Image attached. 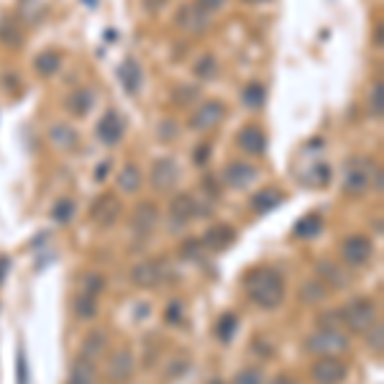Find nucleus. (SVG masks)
Here are the masks:
<instances>
[{
	"label": "nucleus",
	"instance_id": "1",
	"mask_svg": "<svg viewBox=\"0 0 384 384\" xmlns=\"http://www.w3.org/2000/svg\"><path fill=\"white\" fill-rule=\"evenodd\" d=\"M243 290L259 310H277L287 297V279L277 267L262 264L243 277Z\"/></svg>",
	"mask_w": 384,
	"mask_h": 384
},
{
	"label": "nucleus",
	"instance_id": "2",
	"mask_svg": "<svg viewBox=\"0 0 384 384\" xmlns=\"http://www.w3.org/2000/svg\"><path fill=\"white\" fill-rule=\"evenodd\" d=\"M369 192H382V167L371 157H349L343 164V195L364 198Z\"/></svg>",
	"mask_w": 384,
	"mask_h": 384
},
{
	"label": "nucleus",
	"instance_id": "3",
	"mask_svg": "<svg viewBox=\"0 0 384 384\" xmlns=\"http://www.w3.org/2000/svg\"><path fill=\"white\" fill-rule=\"evenodd\" d=\"M343 323V331L356 335H364L374 323H379V305L371 297H351L338 310Z\"/></svg>",
	"mask_w": 384,
	"mask_h": 384
},
{
	"label": "nucleus",
	"instance_id": "4",
	"mask_svg": "<svg viewBox=\"0 0 384 384\" xmlns=\"http://www.w3.org/2000/svg\"><path fill=\"white\" fill-rule=\"evenodd\" d=\"M349 335H343V331H318V328L302 341V351L310 356H341L349 351Z\"/></svg>",
	"mask_w": 384,
	"mask_h": 384
},
{
	"label": "nucleus",
	"instance_id": "5",
	"mask_svg": "<svg viewBox=\"0 0 384 384\" xmlns=\"http://www.w3.org/2000/svg\"><path fill=\"white\" fill-rule=\"evenodd\" d=\"M338 254H341V262L346 264L349 269H361V267L371 264V259H374V243H371L369 236L351 233L341 241Z\"/></svg>",
	"mask_w": 384,
	"mask_h": 384
},
{
	"label": "nucleus",
	"instance_id": "6",
	"mask_svg": "<svg viewBox=\"0 0 384 384\" xmlns=\"http://www.w3.org/2000/svg\"><path fill=\"white\" fill-rule=\"evenodd\" d=\"M351 366L341 356H318L310 364V379L315 384H343L349 379Z\"/></svg>",
	"mask_w": 384,
	"mask_h": 384
},
{
	"label": "nucleus",
	"instance_id": "7",
	"mask_svg": "<svg viewBox=\"0 0 384 384\" xmlns=\"http://www.w3.org/2000/svg\"><path fill=\"white\" fill-rule=\"evenodd\" d=\"M121 213H123V203L115 192H103L90 205V221L98 228H103V231L113 228L118 223V218H121Z\"/></svg>",
	"mask_w": 384,
	"mask_h": 384
},
{
	"label": "nucleus",
	"instance_id": "8",
	"mask_svg": "<svg viewBox=\"0 0 384 384\" xmlns=\"http://www.w3.org/2000/svg\"><path fill=\"white\" fill-rule=\"evenodd\" d=\"M223 118H226V103H221V100H205V103H200V105L192 110L187 126H190L192 131L205 134V131H213V128L221 126Z\"/></svg>",
	"mask_w": 384,
	"mask_h": 384
},
{
	"label": "nucleus",
	"instance_id": "9",
	"mask_svg": "<svg viewBox=\"0 0 384 384\" xmlns=\"http://www.w3.org/2000/svg\"><path fill=\"white\" fill-rule=\"evenodd\" d=\"M128 277H131V285L139 287V290H157L167 279V269H164V262H159V259H143L131 269Z\"/></svg>",
	"mask_w": 384,
	"mask_h": 384
},
{
	"label": "nucleus",
	"instance_id": "10",
	"mask_svg": "<svg viewBox=\"0 0 384 384\" xmlns=\"http://www.w3.org/2000/svg\"><path fill=\"white\" fill-rule=\"evenodd\" d=\"M128 223H131V231H134L139 238H146V236L154 233V228L159 226V207L157 203L151 200H141L136 203L131 215H128Z\"/></svg>",
	"mask_w": 384,
	"mask_h": 384
},
{
	"label": "nucleus",
	"instance_id": "11",
	"mask_svg": "<svg viewBox=\"0 0 384 384\" xmlns=\"http://www.w3.org/2000/svg\"><path fill=\"white\" fill-rule=\"evenodd\" d=\"M198 218V200L190 192H174L169 200V221L174 231H182Z\"/></svg>",
	"mask_w": 384,
	"mask_h": 384
},
{
	"label": "nucleus",
	"instance_id": "12",
	"mask_svg": "<svg viewBox=\"0 0 384 384\" xmlns=\"http://www.w3.org/2000/svg\"><path fill=\"white\" fill-rule=\"evenodd\" d=\"M174 26H177L182 34H190V36H203L207 34L210 29V15L203 13L198 6H179L177 13H174Z\"/></svg>",
	"mask_w": 384,
	"mask_h": 384
},
{
	"label": "nucleus",
	"instance_id": "13",
	"mask_svg": "<svg viewBox=\"0 0 384 384\" xmlns=\"http://www.w3.org/2000/svg\"><path fill=\"white\" fill-rule=\"evenodd\" d=\"M149 182L151 187L157 192H169L177 187L179 182V167L174 159L169 157H162L157 159V162L151 164V169H149Z\"/></svg>",
	"mask_w": 384,
	"mask_h": 384
},
{
	"label": "nucleus",
	"instance_id": "14",
	"mask_svg": "<svg viewBox=\"0 0 384 384\" xmlns=\"http://www.w3.org/2000/svg\"><path fill=\"white\" fill-rule=\"evenodd\" d=\"M134 377V354L131 349H118L113 356H108L105 379L110 384H128Z\"/></svg>",
	"mask_w": 384,
	"mask_h": 384
},
{
	"label": "nucleus",
	"instance_id": "15",
	"mask_svg": "<svg viewBox=\"0 0 384 384\" xmlns=\"http://www.w3.org/2000/svg\"><path fill=\"white\" fill-rule=\"evenodd\" d=\"M200 241H203L207 254H223L236 243V228L228 226V223H215L200 236Z\"/></svg>",
	"mask_w": 384,
	"mask_h": 384
},
{
	"label": "nucleus",
	"instance_id": "16",
	"mask_svg": "<svg viewBox=\"0 0 384 384\" xmlns=\"http://www.w3.org/2000/svg\"><path fill=\"white\" fill-rule=\"evenodd\" d=\"M315 274H318V279L328 290H333V292L346 290V287L351 285V274L343 269L338 262H333V259H320V262L315 264Z\"/></svg>",
	"mask_w": 384,
	"mask_h": 384
},
{
	"label": "nucleus",
	"instance_id": "17",
	"mask_svg": "<svg viewBox=\"0 0 384 384\" xmlns=\"http://www.w3.org/2000/svg\"><path fill=\"white\" fill-rule=\"evenodd\" d=\"M256 177H259V169L249 162H231L223 169V182L231 190H246L251 182H256Z\"/></svg>",
	"mask_w": 384,
	"mask_h": 384
},
{
	"label": "nucleus",
	"instance_id": "18",
	"mask_svg": "<svg viewBox=\"0 0 384 384\" xmlns=\"http://www.w3.org/2000/svg\"><path fill=\"white\" fill-rule=\"evenodd\" d=\"M123 136H126V121H123V115L118 110H108L98 123V139L105 146H115V143L123 141Z\"/></svg>",
	"mask_w": 384,
	"mask_h": 384
},
{
	"label": "nucleus",
	"instance_id": "19",
	"mask_svg": "<svg viewBox=\"0 0 384 384\" xmlns=\"http://www.w3.org/2000/svg\"><path fill=\"white\" fill-rule=\"evenodd\" d=\"M236 143H238V149L246 154V157H264V151H267V134H264L259 126H243L236 136Z\"/></svg>",
	"mask_w": 384,
	"mask_h": 384
},
{
	"label": "nucleus",
	"instance_id": "20",
	"mask_svg": "<svg viewBox=\"0 0 384 384\" xmlns=\"http://www.w3.org/2000/svg\"><path fill=\"white\" fill-rule=\"evenodd\" d=\"M79 356L87 359V361L98 364L100 359L108 356V333L105 331H90V333L82 338L79 343Z\"/></svg>",
	"mask_w": 384,
	"mask_h": 384
},
{
	"label": "nucleus",
	"instance_id": "21",
	"mask_svg": "<svg viewBox=\"0 0 384 384\" xmlns=\"http://www.w3.org/2000/svg\"><path fill=\"white\" fill-rule=\"evenodd\" d=\"M282 203H285V192L279 190V187H264V190L254 192L249 200L251 210L259 215H267L271 213V210H277Z\"/></svg>",
	"mask_w": 384,
	"mask_h": 384
},
{
	"label": "nucleus",
	"instance_id": "22",
	"mask_svg": "<svg viewBox=\"0 0 384 384\" xmlns=\"http://www.w3.org/2000/svg\"><path fill=\"white\" fill-rule=\"evenodd\" d=\"M64 384H98V366L93 361L82 359V356H75Z\"/></svg>",
	"mask_w": 384,
	"mask_h": 384
},
{
	"label": "nucleus",
	"instance_id": "23",
	"mask_svg": "<svg viewBox=\"0 0 384 384\" xmlns=\"http://www.w3.org/2000/svg\"><path fill=\"white\" fill-rule=\"evenodd\" d=\"M297 297H300L302 305L313 307V305H320V302H326V300L331 297V290H328V287L323 285L318 277H310V279H305V282L300 285Z\"/></svg>",
	"mask_w": 384,
	"mask_h": 384
},
{
	"label": "nucleus",
	"instance_id": "24",
	"mask_svg": "<svg viewBox=\"0 0 384 384\" xmlns=\"http://www.w3.org/2000/svg\"><path fill=\"white\" fill-rule=\"evenodd\" d=\"M93 103H95V93L90 87H77V90H72V93L67 95V100H64L67 110H70L75 118H82V115L90 113Z\"/></svg>",
	"mask_w": 384,
	"mask_h": 384
},
{
	"label": "nucleus",
	"instance_id": "25",
	"mask_svg": "<svg viewBox=\"0 0 384 384\" xmlns=\"http://www.w3.org/2000/svg\"><path fill=\"white\" fill-rule=\"evenodd\" d=\"M72 313H75L77 320H82V323H90V320H95L100 315V297L87 295V292H79V295H75V300H72Z\"/></svg>",
	"mask_w": 384,
	"mask_h": 384
},
{
	"label": "nucleus",
	"instance_id": "26",
	"mask_svg": "<svg viewBox=\"0 0 384 384\" xmlns=\"http://www.w3.org/2000/svg\"><path fill=\"white\" fill-rule=\"evenodd\" d=\"M320 233H323V215L320 213L302 215V218L295 223V228H292V236H295L297 241H313Z\"/></svg>",
	"mask_w": 384,
	"mask_h": 384
},
{
	"label": "nucleus",
	"instance_id": "27",
	"mask_svg": "<svg viewBox=\"0 0 384 384\" xmlns=\"http://www.w3.org/2000/svg\"><path fill=\"white\" fill-rule=\"evenodd\" d=\"M62 54L57 49H44L41 54L34 57V70L39 77H54L59 70H62Z\"/></svg>",
	"mask_w": 384,
	"mask_h": 384
},
{
	"label": "nucleus",
	"instance_id": "28",
	"mask_svg": "<svg viewBox=\"0 0 384 384\" xmlns=\"http://www.w3.org/2000/svg\"><path fill=\"white\" fill-rule=\"evenodd\" d=\"M118 77H121V82H123V87H126L128 95H136L139 90H141L143 72H141V67H139V62H136V59H126V62L121 64V70H118Z\"/></svg>",
	"mask_w": 384,
	"mask_h": 384
},
{
	"label": "nucleus",
	"instance_id": "29",
	"mask_svg": "<svg viewBox=\"0 0 384 384\" xmlns=\"http://www.w3.org/2000/svg\"><path fill=\"white\" fill-rule=\"evenodd\" d=\"M115 185H118V190H121V192H126V195H136V192L141 190V185H143L141 169H139L136 164H126V167L118 172Z\"/></svg>",
	"mask_w": 384,
	"mask_h": 384
},
{
	"label": "nucleus",
	"instance_id": "30",
	"mask_svg": "<svg viewBox=\"0 0 384 384\" xmlns=\"http://www.w3.org/2000/svg\"><path fill=\"white\" fill-rule=\"evenodd\" d=\"M49 139H51V143H54L57 149H62V151H72V149H77V146H79L77 131H75L72 126H64V123L51 126Z\"/></svg>",
	"mask_w": 384,
	"mask_h": 384
},
{
	"label": "nucleus",
	"instance_id": "31",
	"mask_svg": "<svg viewBox=\"0 0 384 384\" xmlns=\"http://www.w3.org/2000/svg\"><path fill=\"white\" fill-rule=\"evenodd\" d=\"M236 331H238V315L236 313H223L215 323V338L226 346L236 338Z\"/></svg>",
	"mask_w": 384,
	"mask_h": 384
},
{
	"label": "nucleus",
	"instance_id": "32",
	"mask_svg": "<svg viewBox=\"0 0 384 384\" xmlns=\"http://www.w3.org/2000/svg\"><path fill=\"white\" fill-rule=\"evenodd\" d=\"M75 213H77V205H75L72 198H59L51 205V221L59 223V226H70L75 221Z\"/></svg>",
	"mask_w": 384,
	"mask_h": 384
},
{
	"label": "nucleus",
	"instance_id": "33",
	"mask_svg": "<svg viewBox=\"0 0 384 384\" xmlns=\"http://www.w3.org/2000/svg\"><path fill=\"white\" fill-rule=\"evenodd\" d=\"M241 103L249 108V110H259V108H264V103H267V87H264L262 82H249V85L243 87Z\"/></svg>",
	"mask_w": 384,
	"mask_h": 384
},
{
	"label": "nucleus",
	"instance_id": "34",
	"mask_svg": "<svg viewBox=\"0 0 384 384\" xmlns=\"http://www.w3.org/2000/svg\"><path fill=\"white\" fill-rule=\"evenodd\" d=\"M23 41V29L21 23H15L13 18H3L0 21V44H6V46H21Z\"/></svg>",
	"mask_w": 384,
	"mask_h": 384
},
{
	"label": "nucleus",
	"instance_id": "35",
	"mask_svg": "<svg viewBox=\"0 0 384 384\" xmlns=\"http://www.w3.org/2000/svg\"><path fill=\"white\" fill-rule=\"evenodd\" d=\"M44 15H46V6H44L41 0H21V18L26 26L39 23Z\"/></svg>",
	"mask_w": 384,
	"mask_h": 384
},
{
	"label": "nucleus",
	"instance_id": "36",
	"mask_svg": "<svg viewBox=\"0 0 384 384\" xmlns=\"http://www.w3.org/2000/svg\"><path fill=\"white\" fill-rule=\"evenodd\" d=\"M179 256H182L185 262L198 264V262L205 259L207 251H205V246H203L200 238H187V241H182V246H179Z\"/></svg>",
	"mask_w": 384,
	"mask_h": 384
},
{
	"label": "nucleus",
	"instance_id": "37",
	"mask_svg": "<svg viewBox=\"0 0 384 384\" xmlns=\"http://www.w3.org/2000/svg\"><path fill=\"white\" fill-rule=\"evenodd\" d=\"M79 287H82V292H87V295H95V297H100L103 295V290L108 287L105 277L100 274V271H85L82 274V279H79Z\"/></svg>",
	"mask_w": 384,
	"mask_h": 384
},
{
	"label": "nucleus",
	"instance_id": "38",
	"mask_svg": "<svg viewBox=\"0 0 384 384\" xmlns=\"http://www.w3.org/2000/svg\"><path fill=\"white\" fill-rule=\"evenodd\" d=\"M192 72H195V77L200 79H215V75H218V62H215L213 54H203L198 62L192 64Z\"/></svg>",
	"mask_w": 384,
	"mask_h": 384
},
{
	"label": "nucleus",
	"instance_id": "39",
	"mask_svg": "<svg viewBox=\"0 0 384 384\" xmlns=\"http://www.w3.org/2000/svg\"><path fill=\"white\" fill-rule=\"evenodd\" d=\"M366 346H369L371 351L377 356H382L384 354V326H382V320L379 323H374V326L366 331Z\"/></svg>",
	"mask_w": 384,
	"mask_h": 384
},
{
	"label": "nucleus",
	"instance_id": "40",
	"mask_svg": "<svg viewBox=\"0 0 384 384\" xmlns=\"http://www.w3.org/2000/svg\"><path fill=\"white\" fill-rule=\"evenodd\" d=\"M331 179H333V169H331V164L320 162V164H315L313 169H310V185H313V187H328V185H331Z\"/></svg>",
	"mask_w": 384,
	"mask_h": 384
},
{
	"label": "nucleus",
	"instance_id": "41",
	"mask_svg": "<svg viewBox=\"0 0 384 384\" xmlns=\"http://www.w3.org/2000/svg\"><path fill=\"white\" fill-rule=\"evenodd\" d=\"M384 113V87L382 82H374L369 90V115L371 118H382Z\"/></svg>",
	"mask_w": 384,
	"mask_h": 384
},
{
	"label": "nucleus",
	"instance_id": "42",
	"mask_svg": "<svg viewBox=\"0 0 384 384\" xmlns=\"http://www.w3.org/2000/svg\"><path fill=\"white\" fill-rule=\"evenodd\" d=\"M315 328H318V331H343L338 310H326V313H320L318 318H315Z\"/></svg>",
	"mask_w": 384,
	"mask_h": 384
},
{
	"label": "nucleus",
	"instance_id": "43",
	"mask_svg": "<svg viewBox=\"0 0 384 384\" xmlns=\"http://www.w3.org/2000/svg\"><path fill=\"white\" fill-rule=\"evenodd\" d=\"M198 95H200V90L195 85H182V87H177V90L172 93V100H174L177 105H182V108H190V103H195Z\"/></svg>",
	"mask_w": 384,
	"mask_h": 384
},
{
	"label": "nucleus",
	"instance_id": "44",
	"mask_svg": "<svg viewBox=\"0 0 384 384\" xmlns=\"http://www.w3.org/2000/svg\"><path fill=\"white\" fill-rule=\"evenodd\" d=\"M233 384H264V374L259 366H246L233 377Z\"/></svg>",
	"mask_w": 384,
	"mask_h": 384
},
{
	"label": "nucleus",
	"instance_id": "45",
	"mask_svg": "<svg viewBox=\"0 0 384 384\" xmlns=\"http://www.w3.org/2000/svg\"><path fill=\"white\" fill-rule=\"evenodd\" d=\"M159 139H162V141H172V139H177V121L164 118V121L159 123Z\"/></svg>",
	"mask_w": 384,
	"mask_h": 384
},
{
	"label": "nucleus",
	"instance_id": "46",
	"mask_svg": "<svg viewBox=\"0 0 384 384\" xmlns=\"http://www.w3.org/2000/svg\"><path fill=\"white\" fill-rule=\"evenodd\" d=\"M164 320L167 323H172V326H177V323H182V302H169L167 305V310H164Z\"/></svg>",
	"mask_w": 384,
	"mask_h": 384
},
{
	"label": "nucleus",
	"instance_id": "47",
	"mask_svg": "<svg viewBox=\"0 0 384 384\" xmlns=\"http://www.w3.org/2000/svg\"><path fill=\"white\" fill-rule=\"evenodd\" d=\"M195 6H198L203 13L213 15V13H218V11H223V8H226V0H198Z\"/></svg>",
	"mask_w": 384,
	"mask_h": 384
},
{
	"label": "nucleus",
	"instance_id": "48",
	"mask_svg": "<svg viewBox=\"0 0 384 384\" xmlns=\"http://www.w3.org/2000/svg\"><path fill=\"white\" fill-rule=\"evenodd\" d=\"M15 374H18V384H29V366H26V356L18 349V359H15Z\"/></svg>",
	"mask_w": 384,
	"mask_h": 384
},
{
	"label": "nucleus",
	"instance_id": "49",
	"mask_svg": "<svg viewBox=\"0 0 384 384\" xmlns=\"http://www.w3.org/2000/svg\"><path fill=\"white\" fill-rule=\"evenodd\" d=\"M210 143H200L198 149H195V164H198V167H203V164L207 162V159H210Z\"/></svg>",
	"mask_w": 384,
	"mask_h": 384
},
{
	"label": "nucleus",
	"instance_id": "50",
	"mask_svg": "<svg viewBox=\"0 0 384 384\" xmlns=\"http://www.w3.org/2000/svg\"><path fill=\"white\" fill-rule=\"evenodd\" d=\"M167 3L169 0H143V11L146 13H159L162 8H167Z\"/></svg>",
	"mask_w": 384,
	"mask_h": 384
},
{
	"label": "nucleus",
	"instance_id": "51",
	"mask_svg": "<svg viewBox=\"0 0 384 384\" xmlns=\"http://www.w3.org/2000/svg\"><path fill=\"white\" fill-rule=\"evenodd\" d=\"M105 172H110V159H108V162H103L98 169H95V179H98V182H103V179H105Z\"/></svg>",
	"mask_w": 384,
	"mask_h": 384
},
{
	"label": "nucleus",
	"instance_id": "52",
	"mask_svg": "<svg viewBox=\"0 0 384 384\" xmlns=\"http://www.w3.org/2000/svg\"><path fill=\"white\" fill-rule=\"evenodd\" d=\"M269 384H297V382H295V379H292L290 374H277V377L271 379Z\"/></svg>",
	"mask_w": 384,
	"mask_h": 384
},
{
	"label": "nucleus",
	"instance_id": "53",
	"mask_svg": "<svg viewBox=\"0 0 384 384\" xmlns=\"http://www.w3.org/2000/svg\"><path fill=\"white\" fill-rule=\"evenodd\" d=\"M6 271H8V259L0 256V285H3V279H6Z\"/></svg>",
	"mask_w": 384,
	"mask_h": 384
},
{
	"label": "nucleus",
	"instance_id": "54",
	"mask_svg": "<svg viewBox=\"0 0 384 384\" xmlns=\"http://www.w3.org/2000/svg\"><path fill=\"white\" fill-rule=\"evenodd\" d=\"M243 3H251V6H256V3H267V0H243Z\"/></svg>",
	"mask_w": 384,
	"mask_h": 384
},
{
	"label": "nucleus",
	"instance_id": "55",
	"mask_svg": "<svg viewBox=\"0 0 384 384\" xmlns=\"http://www.w3.org/2000/svg\"><path fill=\"white\" fill-rule=\"evenodd\" d=\"M207 384H226V382H223V379H210Z\"/></svg>",
	"mask_w": 384,
	"mask_h": 384
}]
</instances>
